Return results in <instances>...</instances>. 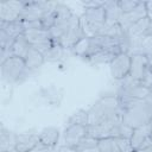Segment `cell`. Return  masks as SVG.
<instances>
[{
	"label": "cell",
	"mask_w": 152,
	"mask_h": 152,
	"mask_svg": "<svg viewBox=\"0 0 152 152\" xmlns=\"http://www.w3.org/2000/svg\"><path fill=\"white\" fill-rule=\"evenodd\" d=\"M89 48H90V37H84V38H82L81 40H78L74 45V48L71 49V51L76 56L84 58L88 55V52H89Z\"/></svg>",
	"instance_id": "23"
},
{
	"label": "cell",
	"mask_w": 152,
	"mask_h": 152,
	"mask_svg": "<svg viewBox=\"0 0 152 152\" xmlns=\"http://www.w3.org/2000/svg\"><path fill=\"white\" fill-rule=\"evenodd\" d=\"M25 1H7L0 4V23H12L20 20Z\"/></svg>",
	"instance_id": "7"
},
{
	"label": "cell",
	"mask_w": 152,
	"mask_h": 152,
	"mask_svg": "<svg viewBox=\"0 0 152 152\" xmlns=\"http://www.w3.org/2000/svg\"><path fill=\"white\" fill-rule=\"evenodd\" d=\"M57 152H80L76 147H72V146H69V145H63V146H59Z\"/></svg>",
	"instance_id": "32"
},
{
	"label": "cell",
	"mask_w": 152,
	"mask_h": 152,
	"mask_svg": "<svg viewBox=\"0 0 152 152\" xmlns=\"http://www.w3.org/2000/svg\"><path fill=\"white\" fill-rule=\"evenodd\" d=\"M151 93L152 90L146 86H144L141 81H137L127 76L124 80H121V84L119 87L116 95H126V96L145 100Z\"/></svg>",
	"instance_id": "5"
},
{
	"label": "cell",
	"mask_w": 152,
	"mask_h": 152,
	"mask_svg": "<svg viewBox=\"0 0 152 152\" xmlns=\"http://www.w3.org/2000/svg\"><path fill=\"white\" fill-rule=\"evenodd\" d=\"M119 53H122V52L114 51V50H102L90 55L89 57L84 58V61L91 64H109L114 59V57L118 56Z\"/></svg>",
	"instance_id": "19"
},
{
	"label": "cell",
	"mask_w": 152,
	"mask_h": 152,
	"mask_svg": "<svg viewBox=\"0 0 152 152\" xmlns=\"http://www.w3.org/2000/svg\"><path fill=\"white\" fill-rule=\"evenodd\" d=\"M0 28L4 30L12 39L18 38L19 36L24 34L25 32V26L23 20H15L12 23H0Z\"/></svg>",
	"instance_id": "20"
},
{
	"label": "cell",
	"mask_w": 152,
	"mask_h": 152,
	"mask_svg": "<svg viewBox=\"0 0 152 152\" xmlns=\"http://www.w3.org/2000/svg\"><path fill=\"white\" fill-rule=\"evenodd\" d=\"M152 26V20L146 17L144 19H140L135 24H133L129 30L127 31V36L131 38H141V37H147L148 31Z\"/></svg>",
	"instance_id": "13"
},
{
	"label": "cell",
	"mask_w": 152,
	"mask_h": 152,
	"mask_svg": "<svg viewBox=\"0 0 152 152\" xmlns=\"http://www.w3.org/2000/svg\"><path fill=\"white\" fill-rule=\"evenodd\" d=\"M119 2V6H120V10L122 11V14L124 13H128V12H132L134 8H137L141 1L139 0H118Z\"/></svg>",
	"instance_id": "28"
},
{
	"label": "cell",
	"mask_w": 152,
	"mask_h": 152,
	"mask_svg": "<svg viewBox=\"0 0 152 152\" xmlns=\"http://www.w3.org/2000/svg\"><path fill=\"white\" fill-rule=\"evenodd\" d=\"M70 125H83V126H88L89 125L88 110H86V109H78L74 114H71V116L68 119V122H66V126H70Z\"/></svg>",
	"instance_id": "22"
},
{
	"label": "cell",
	"mask_w": 152,
	"mask_h": 152,
	"mask_svg": "<svg viewBox=\"0 0 152 152\" xmlns=\"http://www.w3.org/2000/svg\"><path fill=\"white\" fill-rule=\"evenodd\" d=\"M147 17V12H146V6H145V1H141L140 5L134 8L132 12L128 13H124L119 20V25L121 26L122 31L125 33H127V31L129 30V27L135 24L137 21H139L140 19H144Z\"/></svg>",
	"instance_id": "9"
},
{
	"label": "cell",
	"mask_w": 152,
	"mask_h": 152,
	"mask_svg": "<svg viewBox=\"0 0 152 152\" xmlns=\"http://www.w3.org/2000/svg\"><path fill=\"white\" fill-rule=\"evenodd\" d=\"M38 134H39L40 144L48 147H55L59 139V129L52 126L43 128Z\"/></svg>",
	"instance_id": "15"
},
{
	"label": "cell",
	"mask_w": 152,
	"mask_h": 152,
	"mask_svg": "<svg viewBox=\"0 0 152 152\" xmlns=\"http://www.w3.org/2000/svg\"><path fill=\"white\" fill-rule=\"evenodd\" d=\"M145 6H146L147 17L152 20V1H145Z\"/></svg>",
	"instance_id": "33"
},
{
	"label": "cell",
	"mask_w": 152,
	"mask_h": 152,
	"mask_svg": "<svg viewBox=\"0 0 152 152\" xmlns=\"http://www.w3.org/2000/svg\"><path fill=\"white\" fill-rule=\"evenodd\" d=\"M103 8L106 11V24L107 25L118 24L120 18H121V15H122V11L120 10L118 0L104 1Z\"/></svg>",
	"instance_id": "14"
},
{
	"label": "cell",
	"mask_w": 152,
	"mask_h": 152,
	"mask_svg": "<svg viewBox=\"0 0 152 152\" xmlns=\"http://www.w3.org/2000/svg\"><path fill=\"white\" fill-rule=\"evenodd\" d=\"M15 133L7 129L4 125H1L0 129V151L4 152H13L15 151Z\"/></svg>",
	"instance_id": "18"
},
{
	"label": "cell",
	"mask_w": 152,
	"mask_h": 152,
	"mask_svg": "<svg viewBox=\"0 0 152 152\" xmlns=\"http://www.w3.org/2000/svg\"><path fill=\"white\" fill-rule=\"evenodd\" d=\"M63 53H64V49H63L62 45L58 43V40H56L55 44H53V46L44 55L45 62H46V61H49V62H57V61H59V59L62 58Z\"/></svg>",
	"instance_id": "24"
},
{
	"label": "cell",
	"mask_w": 152,
	"mask_h": 152,
	"mask_svg": "<svg viewBox=\"0 0 152 152\" xmlns=\"http://www.w3.org/2000/svg\"><path fill=\"white\" fill-rule=\"evenodd\" d=\"M84 37H87V36L84 34V31L82 28L81 17L72 14V17L70 19V25H69L68 30L64 32V34L58 39V43L62 45V48L64 50H66V49L71 50L74 48V45Z\"/></svg>",
	"instance_id": "4"
},
{
	"label": "cell",
	"mask_w": 152,
	"mask_h": 152,
	"mask_svg": "<svg viewBox=\"0 0 152 152\" xmlns=\"http://www.w3.org/2000/svg\"><path fill=\"white\" fill-rule=\"evenodd\" d=\"M113 152H133L131 141L127 138H113Z\"/></svg>",
	"instance_id": "25"
},
{
	"label": "cell",
	"mask_w": 152,
	"mask_h": 152,
	"mask_svg": "<svg viewBox=\"0 0 152 152\" xmlns=\"http://www.w3.org/2000/svg\"><path fill=\"white\" fill-rule=\"evenodd\" d=\"M81 19L89 21V23H95V24H106V11L103 6L84 8L81 15Z\"/></svg>",
	"instance_id": "17"
},
{
	"label": "cell",
	"mask_w": 152,
	"mask_h": 152,
	"mask_svg": "<svg viewBox=\"0 0 152 152\" xmlns=\"http://www.w3.org/2000/svg\"><path fill=\"white\" fill-rule=\"evenodd\" d=\"M87 110H88L89 125H97L122 114L116 95H107L100 97Z\"/></svg>",
	"instance_id": "1"
},
{
	"label": "cell",
	"mask_w": 152,
	"mask_h": 152,
	"mask_svg": "<svg viewBox=\"0 0 152 152\" xmlns=\"http://www.w3.org/2000/svg\"><path fill=\"white\" fill-rule=\"evenodd\" d=\"M0 152H4V151H0ZM13 152H14V151H13Z\"/></svg>",
	"instance_id": "40"
},
{
	"label": "cell",
	"mask_w": 152,
	"mask_h": 152,
	"mask_svg": "<svg viewBox=\"0 0 152 152\" xmlns=\"http://www.w3.org/2000/svg\"><path fill=\"white\" fill-rule=\"evenodd\" d=\"M150 140L152 142V121H151V133H150Z\"/></svg>",
	"instance_id": "38"
},
{
	"label": "cell",
	"mask_w": 152,
	"mask_h": 152,
	"mask_svg": "<svg viewBox=\"0 0 152 152\" xmlns=\"http://www.w3.org/2000/svg\"><path fill=\"white\" fill-rule=\"evenodd\" d=\"M31 152H57V150H55V147H48V146H44L42 144H39L33 151Z\"/></svg>",
	"instance_id": "31"
},
{
	"label": "cell",
	"mask_w": 152,
	"mask_h": 152,
	"mask_svg": "<svg viewBox=\"0 0 152 152\" xmlns=\"http://www.w3.org/2000/svg\"><path fill=\"white\" fill-rule=\"evenodd\" d=\"M82 152H100V150H99V147L96 146V147H93V148H88V150H84V151H82Z\"/></svg>",
	"instance_id": "36"
},
{
	"label": "cell",
	"mask_w": 152,
	"mask_h": 152,
	"mask_svg": "<svg viewBox=\"0 0 152 152\" xmlns=\"http://www.w3.org/2000/svg\"><path fill=\"white\" fill-rule=\"evenodd\" d=\"M24 59H25V64H26V68L28 71L37 70L38 68H40L45 63L44 55L33 46H31V49L28 50V52Z\"/></svg>",
	"instance_id": "16"
},
{
	"label": "cell",
	"mask_w": 152,
	"mask_h": 152,
	"mask_svg": "<svg viewBox=\"0 0 152 152\" xmlns=\"http://www.w3.org/2000/svg\"><path fill=\"white\" fill-rule=\"evenodd\" d=\"M82 5L84 6V8H93V7H101L104 5V1H94V0H90V1H82Z\"/></svg>",
	"instance_id": "30"
},
{
	"label": "cell",
	"mask_w": 152,
	"mask_h": 152,
	"mask_svg": "<svg viewBox=\"0 0 152 152\" xmlns=\"http://www.w3.org/2000/svg\"><path fill=\"white\" fill-rule=\"evenodd\" d=\"M56 20H57V14H56V11L52 10V11H49L46 12L42 19H40V24H42V27L45 28V30H51L55 24H56Z\"/></svg>",
	"instance_id": "26"
},
{
	"label": "cell",
	"mask_w": 152,
	"mask_h": 152,
	"mask_svg": "<svg viewBox=\"0 0 152 152\" xmlns=\"http://www.w3.org/2000/svg\"><path fill=\"white\" fill-rule=\"evenodd\" d=\"M39 134L37 133H19L15 135V152H31L38 145Z\"/></svg>",
	"instance_id": "11"
},
{
	"label": "cell",
	"mask_w": 152,
	"mask_h": 152,
	"mask_svg": "<svg viewBox=\"0 0 152 152\" xmlns=\"http://www.w3.org/2000/svg\"><path fill=\"white\" fill-rule=\"evenodd\" d=\"M134 152H152V144H150V145H147L145 147H141V148H139V150H137Z\"/></svg>",
	"instance_id": "34"
},
{
	"label": "cell",
	"mask_w": 152,
	"mask_h": 152,
	"mask_svg": "<svg viewBox=\"0 0 152 152\" xmlns=\"http://www.w3.org/2000/svg\"><path fill=\"white\" fill-rule=\"evenodd\" d=\"M150 71L152 72V64H150Z\"/></svg>",
	"instance_id": "39"
},
{
	"label": "cell",
	"mask_w": 152,
	"mask_h": 152,
	"mask_svg": "<svg viewBox=\"0 0 152 152\" xmlns=\"http://www.w3.org/2000/svg\"><path fill=\"white\" fill-rule=\"evenodd\" d=\"M31 44L27 42V39L25 38L24 34L19 36L18 38L14 39L13 44H12V48H11V51H12V55L14 56H18V57H21V58H25L28 50L31 49Z\"/></svg>",
	"instance_id": "21"
},
{
	"label": "cell",
	"mask_w": 152,
	"mask_h": 152,
	"mask_svg": "<svg viewBox=\"0 0 152 152\" xmlns=\"http://www.w3.org/2000/svg\"><path fill=\"white\" fill-rule=\"evenodd\" d=\"M147 37L152 40V26H151V28H150V31H148V34H147Z\"/></svg>",
	"instance_id": "37"
},
{
	"label": "cell",
	"mask_w": 152,
	"mask_h": 152,
	"mask_svg": "<svg viewBox=\"0 0 152 152\" xmlns=\"http://www.w3.org/2000/svg\"><path fill=\"white\" fill-rule=\"evenodd\" d=\"M0 70L2 81L7 83H17L23 77L27 76L28 72H31L26 68L25 59L14 55L10 56L5 62L1 63Z\"/></svg>",
	"instance_id": "3"
},
{
	"label": "cell",
	"mask_w": 152,
	"mask_h": 152,
	"mask_svg": "<svg viewBox=\"0 0 152 152\" xmlns=\"http://www.w3.org/2000/svg\"><path fill=\"white\" fill-rule=\"evenodd\" d=\"M131 69V55L128 52L119 53L109 63L110 75L114 80L121 81L128 76Z\"/></svg>",
	"instance_id": "6"
},
{
	"label": "cell",
	"mask_w": 152,
	"mask_h": 152,
	"mask_svg": "<svg viewBox=\"0 0 152 152\" xmlns=\"http://www.w3.org/2000/svg\"><path fill=\"white\" fill-rule=\"evenodd\" d=\"M87 135H88V126H83V125L65 126V129H64V141H65V145L75 147Z\"/></svg>",
	"instance_id": "12"
},
{
	"label": "cell",
	"mask_w": 152,
	"mask_h": 152,
	"mask_svg": "<svg viewBox=\"0 0 152 152\" xmlns=\"http://www.w3.org/2000/svg\"><path fill=\"white\" fill-rule=\"evenodd\" d=\"M100 152H113V138L100 139L97 142Z\"/></svg>",
	"instance_id": "29"
},
{
	"label": "cell",
	"mask_w": 152,
	"mask_h": 152,
	"mask_svg": "<svg viewBox=\"0 0 152 152\" xmlns=\"http://www.w3.org/2000/svg\"><path fill=\"white\" fill-rule=\"evenodd\" d=\"M152 121V104L144 100L138 106L122 112V124L132 129L150 124Z\"/></svg>",
	"instance_id": "2"
},
{
	"label": "cell",
	"mask_w": 152,
	"mask_h": 152,
	"mask_svg": "<svg viewBox=\"0 0 152 152\" xmlns=\"http://www.w3.org/2000/svg\"><path fill=\"white\" fill-rule=\"evenodd\" d=\"M150 70V62L144 53L131 55V69L128 76L137 81H142Z\"/></svg>",
	"instance_id": "8"
},
{
	"label": "cell",
	"mask_w": 152,
	"mask_h": 152,
	"mask_svg": "<svg viewBox=\"0 0 152 152\" xmlns=\"http://www.w3.org/2000/svg\"><path fill=\"white\" fill-rule=\"evenodd\" d=\"M146 57H147V59H148V62H150V64H152V46L144 53Z\"/></svg>",
	"instance_id": "35"
},
{
	"label": "cell",
	"mask_w": 152,
	"mask_h": 152,
	"mask_svg": "<svg viewBox=\"0 0 152 152\" xmlns=\"http://www.w3.org/2000/svg\"><path fill=\"white\" fill-rule=\"evenodd\" d=\"M150 133H151V122L133 129V133L129 138L133 152L141 148V147H145V146L152 144L150 140Z\"/></svg>",
	"instance_id": "10"
},
{
	"label": "cell",
	"mask_w": 152,
	"mask_h": 152,
	"mask_svg": "<svg viewBox=\"0 0 152 152\" xmlns=\"http://www.w3.org/2000/svg\"><path fill=\"white\" fill-rule=\"evenodd\" d=\"M97 142H99L97 139H95V138H93V137H90V135H87V137H84L75 147H76L80 152H82V151H84V150L96 147V146H97Z\"/></svg>",
	"instance_id": "27"
}]
</instances>
